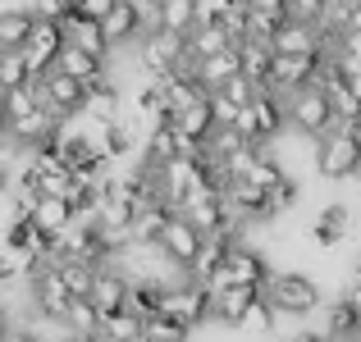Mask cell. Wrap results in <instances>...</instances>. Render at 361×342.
<instances>
[{
	"instance_id": "cell-1",
	"label": "cell",
	"mask_w": 361,
	"mask_h": 342,
	"mask_svg": "<svg viewBox=\"0 0 361 342\" xmlns=\"http://www.w3.org/2000/svg\"><path fill=\"white\" fill-rule=\"evenodd\" d=\"M316 169L325 178H353V174H361V123H338L329 137H320Z\"/></svg>"
},
{
	"instance_id": "cell-2",
	"label": "cell",
	"mask_w": 361,
	"mask_h": 342,
	"mask_svg": "<svg viewBox=\"0 0 361 342\" xmlns=\"http://www.w3.org/2000/svg\"><path fill=\"white\" fill-rule=\"evenodd\" d=\"M165 315L178 319L183 329H197L206 324V319H215V288H206V283L197 279H178L165 288Z\"/></svg>"
},
{
	"instance_id": "cell-3",
	"label": "cell",
	"mask_w": 361,
	"mask_h": 342,
	"mask_svg": "<svg viewBox=\"0 0 361 342\" xmlns=\"http://www.w3.org/2000/svg\"><path fill=\"white\" fill-rule=\"evenodd\" d=\"M293 114H288V101H279V91H261V96L252 101L243 114H238V123L233 128L243 132L252 146H265V141H274L283 132V123H288Z\"/></svg>"
},
{
	"instance_id": "cell-4",
	"label": "cell",
	"mask_w": 361,
	"mask_h": 342,
	"mask_svg": "<svg viewBox=\"0 0 361 342\" xmlns=\"http://www.w3.org/2000/svg\"><path fill=\"white\" fill-rule=\"evenodd\" d=\"M288 114H293V128L307 132V137H329V132L338 128V110H334V101H329V91L320 87V82L293 91Z\"/></svg>"
},
{
	"instance_id": "cell-5",
	"label": "cell",
	"mask_w": 361,
	"mask_h": 342,
	"mask_svg": "<svg viewBox=\"0 0 361 342\" xmlns=\"http://www.w3.org/2000/svg\"><path fill=\"white\" fill-rule=\"evenodd\" d=\"M32 87L42 91V106L51 110L60 123H64V119H73V114H87V82L69 78V73L51 69L46 78H37Z\"/></svg>"
},
{
	"instance_id": "cell-6",
	"label": "cell",
	"mask_w": 361,
	"mask_h": 342,
	"mask_svg": "<svg viewBox=\"0 0 361 342\" xmlns=\"http://www.w3.org/2000/svg\"><path fill=\"white\" fill-rule=\"evenodd\" d=\"M64 51H69V32H64V23H55V18H42V14H37V27H32V37H27V46H23V55H27V64H32V73H37V78H46V73L60 64Z\"/></svg>"
},
{
	"instance_id": "cell-7",
	"label": "cell",
	"mask_w": 361,
	"mask_h": 342,
	"mask_svg": "<svg viewBox=\"0 0 361 342\" xmlns=\"http://www.w3.org/2000/svg\"><path fill=\"white\" fill-rule=\"evenodd\" d=\"M265 297L274 301L279 315H311V310L320 306V288L307 279V274H274L270 288H265Z\"/></svg>"
},
{
	"instance_id": "cell-8",
	"label": "cell",
	"mask_w": 361,
	"mask_h": 342,
	"mask_svg": "<svg viewBox=\"0 0 361 342\" xmlns=\"http://www.w3.org/2000/svg\"><path fill=\"white\" fill-rule=\"evenodd\" d=\"M270 265H265V255L261 251H252V246H233V255H229V265H224V274L211 283L215 292H224V288H270Z\"/></svg>"
},
{
	"instance_id": "cell-9",
	"label": "cell",
	"mask_w": 361,
	"mask_h": 342,
	"mask_svg": "<svg viewBox=\"0 0 361 342\" xmlns=\"http://www.w3.org/2000/svg\"><path fill=\"white\" fill-rule=\"evenodd\" d=\"M27 283H32V310H37V315L64 324V315H69V306H73V292L64 288L60 270H55V265H42Z\"/></svg>"
},
{
	"instance_id": "cell-10",
	"label": "cell",
	"mask_w": 361,
	"mask_h": 342,
	"mask_svg": "<svg viewBox=\"0 0 361 342\" xmlns=\"http://www.w3.org/2000/svg\"><path fill=\"white\" fill-rule=\"evenodd\" d=\"M202 242H206V233L197 228L188 215H174V224L165 228V237H160V251H165V260L174 265V270H192V260L202 255Z\"/></svg>"
},
{
	"instance_id": "cell-11",
	"label": "cell",
	"mask_w": 361,
	"mask_h": 342,
	"mask_svg": "<svg viewBox=\"0 0 361 342\" xmlns=\"http://www.w3.org/2000/svg\"><path fill=\"white\" fill-rule=\"evenodd\" d=\"M128 301H133V279H128V274L101 270L97 274V288H92V306L101 310V319L123 315V310H128Z\"/></svg>"
},
{
	"instance_id": "cell-12",
	"label": "cell",
	"mask_w": 361,
	"mask_h": 342,
	"mask_svg": "<svg viewBox=\"0 0 361 342\" xmlns=\"http://www.w3.org/2000/svg\"><path fill=\"white\" fill-rule=\"evenodd\" d=\"M233 246H238V237H233V233L206 237V242H202V255H197V260H192V270H188V279H197V283H206V288H211V283L224 274V265H229Z\"/></svg>"
},
{
	"instance_id": "cell-13",
	"label": "cell",
	"mask_w": 361,
	"mask_h": 342,
	"mask_svg": "<svg viewBox=\"0 0 361 342\" xmlns=\"http://www.w3.org/2000/svg\"><path fill=\"white\" fill-rule=\"evenodd\" d=\"M160 96H165V106L169 114H183V110H192L197 101H206L211 91H206V82L197 78V69H188V73H174V78H160Z\"/></svg>"
},
{
	"instance_id": "cell-14",
	"label": "cell",
	"mask_w": 361,
	"mask_h": 342,
	"mask_svg": "<svg viewBox=\"0 0 361 342\" xmlns=\"http://www.w3.org/2000/svg\"><path fill=\"white\" fill-rule=\"evenodd\" d=\"M106 32H110V46H128V42H137V37H147L142 0H119L115 14L106 18Z\"/></svg>"
},
{
	"instance_id": "cell-15",
	"label": "cell",
	"mask_w": 361,
	"mask_h": 342,
	"mask_svg": "<svg viewBox=\"0 0 361 342\" xmlns=\"http://www.w3.org/2000/svg\"><path fill=\"white\" fill-rule=\"evenodd\" d=\"M64 32H69V46H78V51L101 55V60L110 55V32H106V23H97V18L69 14V18H64Z\"/></svg>"
},
{
	"instance_id": "cell-16",
	"label": "cell",
	"mask_w": 361,
	"mask_h": 342,
	"mask_svg": "<svg viewBox=\"0 0 361 342\" xmlns=\"http://www.w3.org/2000/svg\"><path fill=\"white\" fill-rule=\"evenodd\" d=\"M174 123H178V132H183L192 146H211V137L220 132V119H215V101H211V96L197 101L192 110H183Z\"/></svg>"
},
{
	"instance_id": "cell-17",
	"label": "cell",
	"mask_w": 361,
	"mask_h": 342,
	"mask_svg": "<svg viewBox=\"0 0 361 342\" xmlns=\"http://www.w3.org/2000/svg\"><path fill=\"white\" fill-rule=\"evenodd\" d=\"M320 51H329V42H325V32L311 27V23H288L274 37V55H320Z\"/></svg>"
},
{
	"instance_id": "cell-18",
	"label": "cell",
	"mask_w": 361,
	"mask_h": 342,
	"mask_svg": "<svg viewBox=\"0 0 361 342\" xmlns=\"http://www.w3.org/2000/svg\"><path fill=\"white\" fill-rule=\"evenodd\" d=\"M197 78L206 82V91H220L224 82H233V78H243V46H229L224 55H215V60H202L197 64Z\"/></svg>"
},
{
	"instance_id": "cell-19",
	"label": "cell",
	"mask_w": 361,
	"mask_h": 342,
	"mask_svg": "<svg viewBox=\"0 0 361 342\" xmlns=\"http://www.w3.org/2000/svg\"><path fill=\"white\" fill-rule=\"evenodd\" d=\"M256 297H261V288H224V292H215V319L229 324V329H243V319H247V310H252Z\"/></svg>"
},
{
	"instance_id": "cell-20",
	"label": "cell",
	"mask_w": 361,
	"mask_h": 342,
	"mask_svg": "<svg viewBox=\"0 0 361 342\" xmlns=\"http://www.w3.org/2000/svg\"><path fill=\"white\" fill-rule=\"evenodd\" d=\"M32 27H37L32 9H5V14H0V55L23 51L27 37H32Z\"/></svg>"
},
{
	"instance_id": "cell-21",
	"label": "cell",
	"mask_w": 361,
	"mask_h": 342,
	"mask_svg": "<svg viewBox=\"0 0 361 342\" xmlns=\"http://www.w3.org/2000/svg\"><path fill=\"white\" fill-rule=\"evenodd\" d=\"M60 73H69V78H78V82H101L106 78V60L101 55H87V51H78V46H69V51L60 55V64H55Z\"/></svg>"
},
{
	"instance_id": "cell-22",
	"label": "cell",
	"mask_w": 361,
	"mask_h": 342,
	"mask_svg": "<svg viewBox=\"0 0 361 342\" xmlns=\"http://www.w3.org/2000/svg\"><path fill=\"white\" fill-rule=\"evenodd\" d=\"M229 46H238V42L229 37V27H197V32L188 37V55H192V64L215 60V55H224Z\"/></svg>"
},
{
	"instance_id": "cell-23",
	"label": "cell",
	"mask_w": 361,
	"mask_h": 342,
	"mask_svg": "<svg viewBox=\"0 0 361 342\" xmlns=\"http://www.w3.org/2000/svg\"><path fill=\"white\" fill-rule=\"evenodd\" d=\"M348 224H353L348 205H325V210L316 215V228H311V237H316V246H338V242L348 237Z\"/></svg>"
},
{
	"instance_id": "cell-24",
	"label": "cell",
	"mask_w": 361,
	"mask_h": 342,
	"mask_svg": "<svg viewBox=\"0 0 361 342\" xmlns=\"http://www.w3.org/2000/svg\"><path fill=\"white\" fill-rule=\"evenodd\" d=\"M87 114L97 123H119V87L110 78H101V82L87 87Z\"/></svg>"
},
{
	"instance_id": "cell-25",
	"label": "cell",
	"mask_w": 361,
	"mask_h": 342,
	"mask_svg": "<svg viewBox=\"0 0 361 342\" xmlns=\"http://www.w3.org/2000/svg\"><path fill=\"white\" fill-rule=\"evenodd\" d=\"M92 141L106 151V160H119V156H128V151H133V128H128L123 119H119V123H97Z\"/></svg>"
},
{
	"instance_id": "cell-26",
	"label": "cell",
	"mask_w": 361,
	"mask_h": 342,
	"mask_svg": "<svg viewBox=\"0 0 361 342\" xmlns=\"http://www.w3.org/2000/svg\"><path fill=\"white\" fill-rule=\"evenodd\" d=\"M32 82H37V73H32V64H27V55H23V51L0 55V87H5V91L32 87Z\"/></svg>"
},
{
	"instance_id": "cell-27",
	"label": "cell",
	"mask_w": 361,
	"mask_h": 342,
	"mask_svg": "<svg viewBox=\"0 0 361 342\" xmlns=\"http://www.w3.org/2000/svg\"><path fill=\"white\" fill-rule=\"evenodd\" d=\"M55 270H60V279H64V288L73 292V297H92V288H97V274L101 270H92V265H82V260H55Z\"/></svg>"
},
{
	"instance_id": "cell-28",
	"label": "cell",
	"mask_w": 361,
	"mask_h": 342,
	"mask_svg": "<svg viewBox=\"0 0 361 342\" xmlns=\"http://www.w3.org/2000/svg\"><path fill=\"white\" fill-rule=\"evenodd\" d=\"M101 310L92 306V297H73L69 315H64V334H101Z\"/></svg>"
},
{
	"instance_id": "cell-29",
	"label": "cell",
	"mask_w": 361,
	"mask_h": 342,
	"mask_svg": "<svg viewBox=\"0 0 361 342\" xmlns=\"http://www.w3.org/2000/svg\"><path fill=\"white\" fill-rule=\"evenodd\" d=\"M101 338L106 342H142L147 338V324H142L133 310H123V315H110L106 324H101Z\"/></svg>"
},
{
	"instance_id": "cell-30",
	"label": "cell",
	"mask_w": 361,
	"mask_h": 342,
	"mask_svg": "<svg viewBox=\"0 0 361 342\" xmlns=\"http://www.w3.org/2000/svg\"><path fill=\"white\" fill-rule=\"evenodd\" d=\"M42 110V91L37 87H18V91H5V128L18 119H27V114Z\"/></svg>"
},
{
	"instance_id": "cell-31",
	"label": "cell",
	"mask_w": 361,
	"mask_h": 342,
	"mask_svg": "<svg viewBox=\"0 0 361 342\" xmlns=\"http://www.w3.org/2000/svg\"><path fill=\"white\" fill-rule=\"evenodd\" d=\"M283 178H288V174H283L279 160H274V156H261V160L252 165V174L238 178V183H252V187H261V192H274V187H279Z\"/></svg>"
},
{
	"instance_id": "cell-32",
	"label": "cell",
	"mask_w": 361,
	"mask_h": 342,
	"mask_svg": "<svg viewBox=\"0 0 361 342\" xmlns=\"http://www.w3.org/2000/svg\"><path fill=\"white\" fill-rule=\"evenodd\" d=\"M247 146H252V141H247L238 128H220V132L211 137V160H220V165H229V160H238Z\"/></svg>"
},
{
	"instance_id": "cell-33",
	"label": "cell",
	"mask_w": 361,
	"mask_h": 342,
	"mask_svg": "<svg viewBox=\"0 0 361 342\" xmlns=\"http://www.w3.org/2000/svg\"><path fill=\"white\" fill-rule=\"evenodd\" d=\"M274 324H279V310H274V301L261 292V297L252 301V310H247V319H243V334H270Z\"/></svg>"
},
{
	"instance_id": "cell-34",
	"label": "cell",
	"mask_w": 361,
	"mask_h": 342,
	"mask_svg": "<svg viewBox=\"0 0 361 342\" xmlns=\"http://www.w3.org/2000/svg\"><path fill=\"white\" fill-rule=\"evenodd\" d=\"M243 0H197V27H224Z\"/></svg>"
},
{
	"instance_id": "cell-35",
	"label": "cell",
	"mask_w": 361,
	"mask_h": 342,
	"mask_svg": "<svg viewBox=\"0 0 361 342\" xmlns=\"http://www.w3.org/2000/svg\"><path fill=\"white\" fill-rule=\"evenodd\" d=\"M188 334H192V329H183L178 319L156 315V319L147 324V338H142V342H188Z\"/></svg>"
},
{
	"instance_id": "cell-36",
	"label": "cell",
	"mask_w": 361,
	"mask_h": 342,
	"mask_svg": "<svg viewBox=\"0 0 361 342\" xmlns=\"http://www.w3.org/2000/svg\"><path fill=\"white\" fill-rule=\"evenodd\" d=\"M215 96H224V101H233L238 110H247V106H252L256 96H261V87H256L252 78H233V82H224V87L215 91Z\"/></svg>"
},
{
	"instance_id": "cell-37",
	"label": "cell",
	"mask_w": 361,
	"mask_h": 342,
	"mask_svg": "<svg viewBox=\"0 0 361 342\" xmlns=\"http://www.w3.org/2000/svg\"><path fill=\"white\" fill-rule=\"evenodd\" d=\"M265 196H270V215H279V210H288V205H298V183L283 178V183L274 187V192H265Z\"/></svg>"
},
{
	"instance_id": "cell-38",
	"label": "cell",
	"mask_w": 361,
	"mask_h": 342,
	"mask_svg": "<svg viewBox=\"0 0 361 342\" xmlns=\"http://www.w3.org/2000/svg\"><path fill=\"white\" fill-rule=\"evenodd\" d=\"M78 5H82V0H42V5H37V14H42V18H55V23H64L69 14H78Z\"/></svg>"
},
{
	"instance_id": "cell-39",
	"label": "cell",
	"mask_w": 361,
	"mask_h": 342,
	"mask_svg": "<svg viewBox=\"0 0 361 342\" xmlns=\"http://www.w3.org/2000/svg\"><path fill=\"white\" fill-rule=\"evenodd\" d=\"M252 9H261V14H270V18L293 23V0H252Z\"/></svg>"
},
{
	"instance_id": "cell-40",
	"label": "cell",
	"mask_w": 361,
	"mask_h": 342,
	"mask_svg": "<svg viewBox=\"0 0 361 342\" xmlns=\"http://www.w3.org/2000/svg\"><path fill=\"white\" fill-rule=\"evenodd\" d=\"M115 5H119V0H82V5H78V14L97 18V23H106V18L115 14Z\"/></svg>"
},
{
	"instance_id": "cell-41",
	"label": "cell",
	"mask_w": 361,
	"mask_h": 342,
	"mask_svg": "<svg viewBox=\"0 0 361 342\" xmlns=\"http://www.w3.org/2000/svg\"><path fill=\"white\" fill-rule=\"evenodd\" d=\"M338 64H343V60H338ZM343 69H348V91H353V101L361 106V69H353V64H343Z\"/></svg>"
},
{
	"instance_id": "cell-42",
	"label": "cell",
	"mask_w": 361,
	"mask_h": 342,
	"mask_svg": "<svg viewBox=\"0 0 361 342\" xmlns=\"http://www.w3.org/2000/svg\"><path fill=\"white\" fill-rule=\"evenodd\" d=\"M55 342H106L101 334H60Z\"/></svg>"
},
{
	"instance_id": "cell-43",
	"label": "cell",
	"mask_w": 361,
	"mask_h": 342,
	"mask_svg": "<svg viewBox=\"0 0 361 342\" xmlns=\"http://www.w3.org/2000/svg\"><path fill=\"white\" fill-rule=\"evenodd\" d=\"M343 301H348V306H353V310H357V315H361V283H353V288H348V292H343Z\"/></svg>"
},
{
	"instance_id": "cell-44",
	"label": "cell",
	"mask_w": 361,
	"mask_h": 342,
	"mask_svg": "<svg viewBox=\"0 0 361 342\" xmlns=\"http://www.w3.org/2000/svg\"><path fill=\"white\" fill-rule=\"evenodd\" d=\"M293 342H329V338H325V334H298Z\"/></svg>"
},
{
	"instance_id": "cell-45",
	"label": "cell",
	"mask_w": 361,
	"mask_h": 342,
	"mask_svg": "<svg viewBox=\"0 0 361 342\" xmlns=\"http://www.w3.org/2000/svg\"><path fill=\"white\" fill-rule=\"evenodd\" d=\"M5 342H32V338H27V334H18V329H9V334H5Z\"/></svg>"
},
{
	"instance_id": "cell-46",
	"label": "cell",
	"mask_w": 361,
	"mask_h": 342,
	"mask_svg": "<svg viewBox=\"0 0 361 342\" xmlns=\"http://www.w3.org/2000/svg\"><path fill=\"white\" fill-rule=\"evenodd\" d=\"M151 5H156V9H165V5H174V0H151Z\"/></svg>"
},
{
	"instance_id": "cell-47",
	"label": "cell",
	"mask_w": 361,
	"mask_h": 342,
	"mask_svg": "<svg viewBox=\"0 0 361 342\" xmlns=\"http://www.w3.org/2000/svg\"><path fill=\"white\" fill-rule=\"evenodd\" d=\"M357 283H361V260H357Z\"/></svg>"
}]
</instances>
